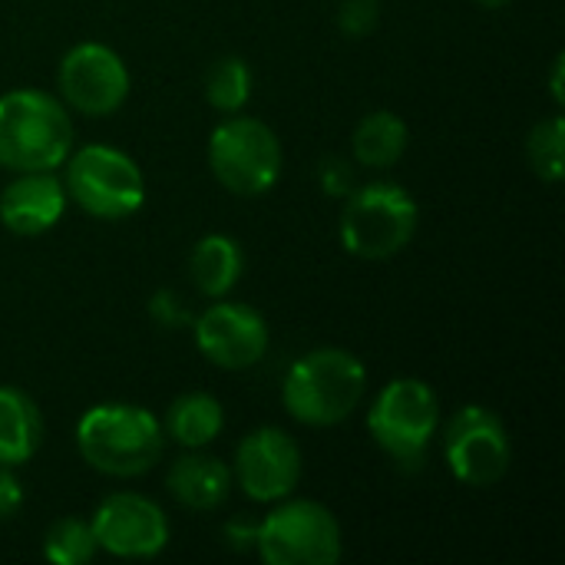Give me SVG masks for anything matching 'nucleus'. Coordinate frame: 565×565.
<instances>
[{"label": "nucleus", "instance_id": "nucleus-16", "mask_svg": "<svg viewBox=\"0 0 565 565\" xmlns=\"http://www.w3.org/2000/svg\"><path fill=\"white\" fill-rule=\"evenodd\" d=\"M43 440V417L36 404L17 391L0 387V467H23Z\"/></svg>", "mask_w": 565, "mask_h": 565}, {"label": "nucleus", "instance_id": "nucleus-4", "mask_svg": "<svg viewBox=\"0 0 565 565\" xmlns=\"http://www.w3.org/2000/svg\"><path fill=\"white\" fill-rule=\"evenodd\" d=\"M417 222L420 209L407 189L394 182H371L348 192L341 212V245L354 258L384 262L414 242Z\"/></svg>", "mask_w": 565, "mask_h": 565}, {"label": "nucleus", "instance_id": "nucleus-29", "mask_svg": "<svg viewBox=\"0 0 565 565\" xmlns=\"http://www.w3.org/2000/svg\"><path fill=\"white\" fill-rule=\"evenodd\" d=\"M480 7H487V10H500V7H507L510 0H477Z\"/></svg>", "mask_w": 565, "mask_h": 565}, {"label": "nucleus", "instance_id": "nucleus-13", "mask_svg": "<svg viewBox=\"0 0 565 565\" xmlns=\"http://www.w3.org/2000/svg\"><path fill=\"white\" fill-rule=\"evenodd\" d=\"M195 344L209 364L222 371H245L265 358L268 324L255 308L215 298V305L195 321Z\"/></svg>", "mask_w": 565, "mask_h": 565}, {"label": "nucleus", "instance_id": "nucleus-2", "mask_svg": "<svg viewBox=\"0 0 565 565\" xmlns=\"http://www.w3.org/2000/svg\"><path fill=\"white\" fill-rule=\"evenodd\" d=\"M73 149V122L63 99L43 89L0 96V166L10 172H53Z\"/></svg>", "mask_w": 565, "mask_h": 565}, {"label": "nucleus", "instance_id": "nucleus-7", "mask_svg": "<svg viewBox=\"0 0 565 565\" xmlns=\"http://www.w3.org/2000/svg\"><path fill=\"white\" fill-rule=\"evenodd\" d=\"M209 169L232 195H265L281 175V142L262 119L232 113L209 139Z\"/></svg>", "mask_w": 565, "mask_h": 565}, {"label": "nucleus", "instance_id": "nucleus-14", "mask_svg": "<svg viewBox=\"0 0 565 565\" xmlns=\"http://www.w3.org/2000/svg\"><path fill=\"white\" fill-rule=\"evenodd\" d=\"M66 212V189L53 172H17L0 192V222L7 232L33 238L50 232Z\"/></svg>", "mask_w": 565, "mask_h": 565}, {"label": "nucleus", "instance_id": "nucleus-1", "mask_svg": "<svg viewBox=\"0 0 565 565\" xmlns=\"http://www.w3.org/2000/svg\"><path fill=\"white\" fill-rule=\"evenodd\" d=\"M76 450L96 473L132 480L162 460L166 430L146 407L99 404L79 417Z\"/></svg>", "mask_w": 565, "mask_h": 565}, {"label": "nucleus", "instance_id": "nucleus-18", "mask_svg": "<svg viewBox=\"0 0 565 565\" xmlns=\"http://www.w3.org/2000/svg\"><path fill=\"white\" fill-rule=\"evenodd\" d=\"M225 427V411L212 394L192 391L172 401L169 417H166V434L189 450H202L209 447Z\"/></svg>", "mask_w": 565, "mask_h": 565}, {"label": "nucleus", "instance_id": "nucleus-8", "mask_svg": "<svg viewBox=\"0 0 565 565\" xmlns=\"http://www.w3.org/2000/svg\"><path fill=\"white\" fill-rule=\"evenodd\" d=\"M255 550L268 565H334L341 559V526L315 500L278 507L258 523Z\"/></svg>", "mask_w": 565, "mask_h": 565}, {"label": "nucleus", "instance_id": "nucleus-28", "mask_svg": "<svg viewBox=\"0 0 565 565\" xmlns=\"http://www.w3.org/2000/svg\"><path fill=\"white\" fill-rule=\"evenodd\" d=\"M553 96H556V103H563L565 93H563V56H556V63H553Z\"/></svg>", "mask_w": 565, "mask_h": 565}, {"label": "nucleus", "instance_id": "nucleus-19", "mask_svg": "<svg viewBox=\"0 0 565 565\" xmlns=\"http://www.w3.org/2000/svg\"><path fill=\"white\" fill-rule=\"evenodd\" d=\"M407 142H411L407 122L391 109L367 113L358 122L354 139H351L354 159L367 169H387V166L401 162V156L407 152Z\"/></svg>", "mask_w": 565, "mask_h": 565}, {"label": "nucleus", "instance_id": "nucleus-25", "mask_svg": "<svg viewBox=\"0 0 565 565\" xmlns=\"http://www.w3.org/2000/svg\"><path fill=\"white\" fill-rule=\"evenodd\" d=\"M23 507V487L20 480L10 473V467H0V523L13 520Z\"/></svg>", "mask_w": 565, "mask_h": 565}, {"label": "nucleus", "instance_id": "nucleus-23", "mask_svg": "<svg viewBox=\"0 0 565 565\" xmlns=\"http://www.w3.org/2000/svg\"><path fill=\"white\" fill-rule=\"evenodd\" d=\"M381 20V10H377V0H341L338 7V26L344 36H367Z\"/></svg>", "mask_w": 565, "mask_h": 565}, {"label": "nucleus", "instance_id": "nucleus-12", "mask_svg": "<svg viewBox=\"0 0 565 565\" xmlns=\"http://www.w3.org/2000/svg\"><path fill=\"white\" fill-rule=\"evenodd\" d=\"M235 483L255 503H278L301 480V447L278 427H258L235 450Z\"/></svg>", "mask_w": 565, "mask_h": 565}, {"label": "nucleus", "instance_id": "nucleus-17", "mask_svg": "<svg viewBox=\"0 0 565 565\" xmlns=\"http://www.w3.org/2000/svg\"><path fill=\"white\" fill-rule=\"evenodd\" d=\"M189 271H192L195 288L205 298H225L238 285V278L245 271L242 245L235 238H228V235H205L192 248Z\"/></svg>", "mask_w": 565, "mask_h": 565}, {"label": "nucleus", "instance_id": "nucleus-3", "mask_svg": "<svg viewBox=\"0 0 565 565\" xmlns=\"http://www.w3.org/2000/svg\"><path fill=\"white\" fill-rule=\"evenodd\" d=\"M364 391L367 371L351 351L318 348L285 374L281 404L305 427H338L358 411Z\"/></svg>", "mask_w": 565, "mask_h": 565}, {"label": "nucleus", "instance_id": "nucleus-5", "mask_svg": "<svg viewBox=\"0 0 565 565\" xmlns=\"http://www.w3.org/2000/svg\"><path fill=\"white\" fill-rule=\"evenodd\" d=\"M440 424V404L437 394L417 381V377H397L391 381L371 414H367V430L374 444L404 470H417L427 460L430 440Z\"/></svg>", "mask_w": 565, "mask_h": 565}, {"label": "nucleus", "instance_id": "nucleus-26", "mask_svg": "<svg viewBox=\"0 0 565 565\" xmlns=\"http://www.w3.org/2000/svg\"><path fill=\"white\" fill-rule=\"evenodd\" d=\"M258 523L262 520H248V516H232L225 523V543L232 550H255V540H258Z\"/></svg>", "mask_w": 565, "mask_h": 565}, {"label": "nucleus", "instance_id": "nucleus-27", "mask_svg": "<svg viewBox=\"0 0 565 565\" xmlns=\"http://www.w3.org/2000/svg\"><path fill=\"white\" fill-rule=\"evenodd\" d=\"M149 311H152V318H156L162 328H175V324L185 321V308H182V301H179L172 291H159V295L152 298Z\"/></svg>", "mask_w": 565, "mask_h": 565}, {"label": "nucleus", "instance_id": "nucleus-6", "mask_svg": "<svg viewBox=\"0 0 565 565\" xmlns=\"http://www.w3.org/2000/svg\"><path fill=\"white\" fill-rule=\"evenodd\" d=\"M66 199L103 222L129 218L146 202L142 169L113 146H83L66 156Z\"/></svg>", "mask_w": 565, "mask_h": 565}, {"label": "nucleus", "instance_id": "nucleus-21", "mask_svg": "<svg viewBox=\"0 0 565 565\" xmlns=\"http://www.w3.org/2000/svg\"><path fill=\"white\" fill-rule=\"evenodd\" d=\"M43 556L56 565H86L96 556L93 526L86 520H56L43 536Z\"/></svg>", "mask_w": 565, "mask_h": 565}, {"label": "nucleus", "instance_id": "nucleus-15", "mask_svg": "<svg viewBox=\"0 0 565 565\" xmlns=\"http://www.w3.org/2000/svg\"><path fill=\"white\" fill-rule=\"evenodd\" d=\"M166 487L172 500L192 513L218 510L232 493V470L209 454H185L169 467Z\"/></svg>", "mask_w": 565, "mask_h": 565}, {"label": "nucleus", "instance_id": "nucleus-9", "mask_svg": "<svg viewBox=\"0 0 565 565\" xmlns=\"http://www.w3.org/2000/svg\"><path fill=\"white\" fill-rule=\"evenodd\" d=\"M444 457L460 483L483 490L497 487L510 473L513 447L503 420L493 411L467 404L450 417L444 430Z\"/></svg>", "mask_w": 565, "mask_h": 565}, {"label": "nucleus", "instance_id": "nucleus-20", "mask_svg": "<svg viewBox=\"0 0 565 565\" xmlns=\"http://www.w3.org/2000/svg\"><path fill=\"white\" fill-rule=\"evenodd\" d=\"M205 99L218 113H242L252 99V70L242 56H222L205 73Z\"/></svg>", "mask_w": 565, "mask_h": 565}, {"label": "nucleus", "instance_id": "nucleus-11", "mask_svg": "<svg viewBox=\"0 0 565 565\" xmlns=\"http://www.w3.org/2000/svg\"><path fill=\"white\" fill-rule=\"evenodd\" d=\"M89 526H93L96 550L116 559H156L169 546L166 513L139 493L106 497L96 507Z\"/></svg>", "mask_w": 565, "mask_h": 565}, {"label": "nucleus", "instance_id": "nucleus-22", "mask_svg": "<svg viewBox=\"0 0 565 565\" xmlns=\"http://www.w3.org/2000/svg\"><path fill=\"white\" fill-rule=\"evenodd\" d=\"M526 156L533 172L543 182H559L565 175V122L563 116H550L530 129Z\"/></svg>", "mask_w": 565, "mask_h": 565}, {"label": "nucleus", "instance_id": "nucleus-10", "mask_svg": "<svg viewBox=\"0 0 565 565\" xmlns=\"http://www.w3.org/2000/svg\"><path fill=\"white\" fill-rule=\"evenodd\" d=\"M63 106L103 119L113 116L129 96V70L116 50L106 43H76L56 73Z\"/></svg>", "mask_w": 565, "mask_h": 565}, {"label": "nucleus", "instance_id": "nucleus-24", "mask_svg": "<svg viewBox=\"0 0 565 565\" xmlns=\"http://www.w3.org/2000/svg\"><path fill=\"white\" fill-rule=\"evenodd\" d=\"M318 179H321V189H324L328 195H348V192L354 189L351 162H344V159H338V156H331V159L321 162Z\"/></svg>", "mask_w": 565, "mask_h": 565}]
</instances>
